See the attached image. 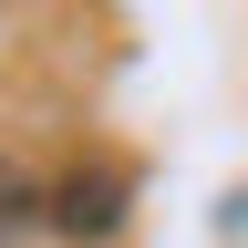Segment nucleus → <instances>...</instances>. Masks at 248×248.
Returning a JSON list of instances; mask_svg holds the SVG:
<instances>
[{
	"label": "nucleus",
	"instance_id": "obj_1",
	"mask_svg": "<svg viewBox=\"0 0 248 248\" xmlns=\"http://www.w3.org/2000/svg\"><path fill=\"white\" fill-rule=\"evenodd\" d=\"M52 217H62L73 238H104L114 217H124V176H114V166H93V176H62V197H52Z\"/></svg>",
	"mask_w": 248,
	"mask_h": 248
},
{
	"label": "nucleus",
	"instance_id": "obj_2",
	"mask_svg": "<svg viewBox=\"0 0 248 248\" xmlns=\"http://www.w3.org/2000/svg\"><path fill=\"white\" fill-rule=\"evenodd\" d=\"M31 207H42V197H31V176L0 155V238H11V228H31Z\"/></svg>",
	"mask_w": 248,
	"mask_h": 248
}]
</instances>
